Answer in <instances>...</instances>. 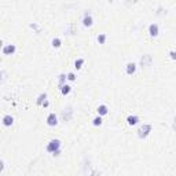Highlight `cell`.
I'll return each instance as SVG.
<instances>
[{
	"mask_svg": "<svg viewBox=\"0 0 176 176\" xmlns=\"http://www.w3.org/2000/svg\"><path fill=\"white\" fill-rule=\"evenodd\" d=\"M47 151L58 155L61 153V141H59V139H52V141H50L48 145H47Z\"/></svg>",
	"mask_w": 176,
	"mask_h": 176,
	"instance_id": "1",
	"label": "cell"
},
{
	"mask_svg": "<svg viewBox=\"0 0 176 176\" xmlns=\"http://www.w3.org/2000/svg\"><path fill=\"white\" fill-rule=\"evenodd\" d=\"M151 129H153V127H151L150 124H143V125L139 128V131H138L139 138H142V139L147 138L149 135H150V132H151Z\"/></svg>",
	"mask_w": 176,
	"mask_h": 176,
	"instance_id": "2",
	"label": "cell"
},
{
	"mask_svg": "<svg viewBox=\"0 0 176 176\" xmlns=\"http://www.w3.org/2000/svg\"><path fill=\"white\" fill-rule=\"evenodd\" d=\"M15 50H17V47H15L14 44H7V46L3 47L1 52H3L4 55H13V54L15 52Z\"/></svg>",
	"mask_w": 176,
	"mask_h": 176,
	"instance_id": "3",
	"label": "cell"
},
{
	"mask_svg": "<svg viewBox=\"0 0 176 176\" xmlns=\"http://www.w3.org/2000/svg\"><path fill=\"white\" fill-rule=\"evenodd\" d=\"M47 124H48L50 127H55L56 124H58V117H56L55 113H51L48 117H47Z\"/></svg>",
	"mask_w": 176,
	"mask_h": 176,
	"instance_id": "4",
	"label": "cell"
},
{
	"mask_svg": "<svg viewBox=\"0 0 176 176\" xmlns=\"http://www.w3.org/2000/svg\"><path fill=\"white\" fill-rule=\"evenodd\" d=\"M92 22H94V19H92L91 14L90 13H85L84 18H83V25H84L85 28H90V26H92Z\"/></svg>",
	"mask_w": 176,
	"mask_h": 176,
	"instance_id": "5",
	"label": "cell"
},
{
	"mask_svg": "<svg viewBox=\"0 0 176 176\" xmlns=\"http://www.w3.org/2000/svg\"><path fill=\"white\" fill-rule=\"evenodd\" d=\"M158 32H160V29H158V25L157 23H151L150 26H149V33L151 36H158Z\"/></svg>",
	"mask_w": 176,
	"mask_h": 176,
	"instance_id": "6",
	"label": "cell"
},
{
	"mask_svg": "<svg viewBox=\"0 0 176 176\" xmlns=\"http://www.w3.org/2000/svg\"><path fill=\"white\" fill-rule=\"evenodd\" d=\"M3 124H4L6 127H11V125L14 124V118H13V116L6 114V116L3 117Z\"/></svg>",
	"mask_w": 176,
	"mask_h": 176,
	"instance_id": "7",
	"label": "cell"
},
{
	"mask_svg": "<svg viewBox=\"0 0 176 176\" xmlns=\"http://www.w3.org/2000/svg\"><path fill=\"white\" fill-rule=\"evenodd\" d=\"M127 74H134L135 72H136V65L134 64V62H129V64H127Z\"/></svg>",
	"mask_w": 176,
	"mask_h": 176,
	"instance_id": "8",
	"label": "cell"
},
{
	"mask_svg": "<svg viewBox=\"0 0 176 176\" xmlns=\"http://www.w3.org/2000/svg\"><path fill=\"white\" fill-rule=\"evenodd\" d=\"M127 122L129 125H136V124L139 122V117H138V116H129L127 118Z\"/></svg>",
	"mask_w": 176,
	"mask_h": 176,
	"instance_id": "9",
	"label": "cell"
},
{
	"mask_svg": "<svg viewBox=\"0 0 176 176\" xmlns=\"http://www.w3.org/2000/svg\"><path fill=\"white\" fill-rule=\"evenodd\" d=\"M96 110H98L99 116H106V114H107V112H109V110H107V106H106V105H100Z\"/></svg>",
	"mask_w": 176,
	"mask_h": 176,
	"instance_id": "10",
	"label": "cell"
},
{
	"mask_svg": "<svg viewBox=\"0 0 176 176\" xmlns=\"http://www.w3.org/2000/svg\"><path fill=\"white\" fill-rule=\"evenodd\" d=\"M72 91V87L68 84H65L62 88H61V92H62V95H68V94H70Z\"/></svg>",
	"mask_w": 176,
	"mask_h": 176,
	"instance_id": "11",
	"label": "cell"
},
{
	"mask_svg": "<svg viewBox=\"0 0 176 176\" xmlns=\"http://www.w3.org/2000/svg\"><path fill=\"white\" fill-rule=\"evenodd\" d=\"M46 100H47V94H40L37 98V105H43Z\"/></svg>",
	"mask_w": 176,
	"mask_h": 176,
	"instance_id": "12",
	"label": "cell"
},
{
	"mask_svg": "<svg viewBox=\"0 0 176 176\" xmlns=\"http://www.w3.org/2000/svg\"><path fill=\"white\" fill-rule=\"evenodd\" d=\"M83 64H84V59L83 58H78V59H76V62H74V68L76 69H81Z\"/></svg>",
	"mask_w": 176,
	"mask_h": 176,
	"instance_id": "13",
	"label": "cell"
},
{
	"mask_svg": "<svg viewBox=\"0 0 176 176\" xmlns=\"http://www.w3.org/2000/svg\"><path fill=\"white\" fill-rule=\"evenodd\" d=\"M52 47H55V48H59V47H61V39L55 37V39L52 40Z\"/></svg>",
	"mask_w": 176,
	"mask_h": 176,
	"instance_id": "14",
	"label": "cell"
},
{
	"mask_svg": "<svg viewBox=\"0 0 176 176\" xmlns=\"http://www.w3.org/2000/svg\"><path fill=\"white\" fill-rule=\"evenodd\" d=\"M92 124H94L95 127L100 125V124H102V117H100V116H99V117H95V118H94V121H92Z\"/></svg>",
	"mask_w": 176,
	"mask_h": 176,
	"instance_id": "15",
	"label": "cell"
},
{
	"mask_svg": "<svg viewBox=\"0 0 176 176\" xmlns=\"http://www.w3.org/2000/svg\"><path fill=\"white\" fill-rule=\"evenodd\" d=\"M66 78H68V76H65V74H61V76H59V87H61V88L65 85L64 83H65V80H66Z\"/></svg>",
	"mask_w": 176,
	"mask_h": 176,
	"instance_id": "16",
	"label": "cell"
},
{
	"mask_svg": "<svg viewBox=\"0 0 176 176\" xmlns=\"http://www.w3.org/2000/svg\"><path fill=\"white\" fill-rule=\"evenodd\" d=\"M98 41H99V44H103V43L106 41V35L105 33H102V35L98 36Z\"/></svg>",
	"mask_w": 176,
	"mask_h": 176,
	"instance_id": "17",
	"label": "cell"
},
{
	"mask_svg": "<svg viewBox=\"0 0 176 176\" xmlns=\"http://www.w3.org/2000/svg\"><path fill=\"white\" fill-rule=\"evenodd\" d=\"M68 80H70V81H74L76 80V76H74V73H68Z\"/></svg>",
	"mask_w": 176,
	"mask_h": 176,
	"instance_id": "18",
	"label": "cell"
},
{
	"mask_svg": "<svg viewBox=\"0 0 176 176\" xmlns=\"http://www.w3.org/2000/svg\"><path fill=\"white\" fill-rule=\"evenodd\" d=\"M169 56H171V59H173V61H176V51H169Z\"/></svg>",
	"mask_w": 176,
	"mask_h": 176,
	"instance_id": "19",
	"label": "cell"
},
{
	"mask_svg": "<svg viewBox=\"0 0 176 176\" xmlns=\"http://www.w3.org/2000/svg\"><path fill=\"white\" fill-rule=\"evenodd\" d=\"M50 105V102H48V100H46V102H44V103H43V107H47V106H48Z\"/></svg>",
	"mask_w": 176,
	"mask_h": 176,
	"instance_id": "20",
	"label": "cell"
},
{
	"mask_svg": "<svg viewBox=\"0 0 176 176\" xmlns=\"http://www.w3.org/2000/svg\"><path fill=\"white\" fill-rule=\"evenodd\" d=\"M175 131H176V122H175Z\"/></svg>",
	"mask_w": 176,
	"mask_h": 176,
	"instance_id": "21",
	"label": "cell"
}]
</instances>
